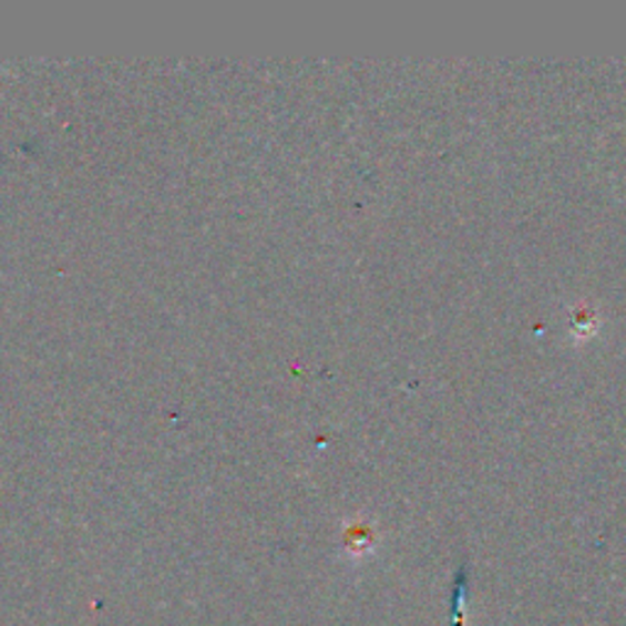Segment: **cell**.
Wrapping results in <instances>:
<instances>
[{
    "instance_id": "cell-1",
    "label": "cell",
    "mask_w": 626,
    "mask_h": 626,
    "mask_svg": "<svg viewBox=\"0 0 626 626\" xmlns=\"http://www.w3.org/2000/svg\"><path fill=\"white\" fill-rule=\"evenodd\" d=\"M465 597H468V568L465 565H460L453 581V597H451L453 626H465Z\"/></svg>"
}]
</instances>
